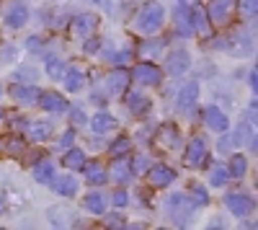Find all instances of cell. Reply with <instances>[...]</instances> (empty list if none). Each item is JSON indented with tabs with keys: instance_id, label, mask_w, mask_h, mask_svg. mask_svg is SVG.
<instances>
[{
	"instance_id": "1",
	"label": "cell",
	"mask_w": 258,
	"mask_h": 230,
	"mask_svg": "<svg viewBox=\"0 0 258 230\" xmlns=\"http://www.w3.org/2000/svg\"><path fill=\"white\" fill-rule=\"evenodd\" d=\"M165 24V8L160 3H155V0H150V3H145L137 13V21H135V26L140 34H147V36H153L160 31V26Z\"/></svg>"
},
{
	"instance_id": "2",
	"label": "cell",
	"mask_w": 258,
	"mask_h": 230,
	"mask_svg": "<svg viewBox=\"0 0 258 230\" xmlns=\"http://www.w3.org/2000/svg\"><path fill=\"white\" fill-rule=\"evenodd\" d=\"M165 212L173 222L186 225L194 217V212H197V204H194V199L188 194H173V197L165 199Z\"/></svg>"
},
{
	"instance_id": "3",
	"label": "cell",
	"mask_w": 258,
	"mask_h": 230,
	"mask_svg": "<svg viewBox=\"0 0 258 230\" xmlns=\"http://www.w3.org/2000/svg\"><path fill=\"white\" fill-rule=\"evenodd\" d=\"M235 3H238V0H209L207 16L212 21V26H217V29L230 26V21L235 16Z\"/></svg>"
},
{
	"instance_id": "4",
	"label": "cell",
	"mask_w": 258,
	"mask_h": 230,
	"mask_svg": "<svg viewBox=\"0 0 258 230\" xmlns=\"http://www.w3.org/2000/svg\"><path fill=\"white\" fill-rule=\"evenodd\" d=\"M209 158V150H207V140L202 135L191 137V142L186 145V153H183V163L188 168H202Z\"/></svg>"
},
{
	"instance_id": "5",
	"label": "cell",
	"mask_w": 258,
	"mask_h": 230,
	"mask_svg": "<svg viewBox=\"0 0 258 230\" xmlns=\"http://www.w3.org/2000/svg\"><path fill=\"white\" fill-rule=\"evenodd\" d=\"M137 83H142V86H150V88H155L163 83V70L158 65H153V62H137L135 70L129 73Z\"/></svg>"
},
{
	"instance_id": "6",
	"label": "cell",
	"mask_w": 258,
	"mask_h": 230,
	"mask_svg": "<svg viewBox=\"0 0 258 230\" xmlns=\"http://www.w3.org/2000/svg\"><path fill=\"white\" fill-rule=\"evenodd\" d=\"M70 31H73L78 39L96 36V31H98V16H96V13H80V16H75L73 24H70Z\"/></svg>"
},
{
	"instance_id": "7",
	"label": "cell",
	"mask_w": 258,
	"mask_h": 230,
	"mask_svg": "<svg viewBox=\"0 0 258 230\" xmlns=\"http://www.w3.org/2000/svg\"><path fill=\"white\" fill-rule=\"evenodd\" d=\"M145 174H147V181H150L153 189H165V186H170V184L176 181V171L168 168V165H163V163L150 165Z\"/></svg>"
},
{
	"instance_id": "8",
	"label": "cell",
	"mask_w": 258,
	"mask_h": 230,
	"mask_svg": "<svg viewBox=\"0 0 258 230\" xmlns=\"http://www.w3.org/2000/svg\"><path fill=\"white\" fill-rule=\"evenodd\" d=\"M225 204H227V210H230L235 217H248V215L253 212V207H255L253 197H250V194H240V192L227 194V197H225Z\"/></svg>"
},
{
	"instance_id": "9",
	"label": "cell",
	"mask_w": 258,
	"mask_h": 230,
	"mask_svg": "<svg viewBox=\"0 0 258 230\" xmlns=\"http://www.w3.org/2000/svg\"><path fill=\"white\" fill-rule=\"evenodd\" d=\"M191 68V54L186 52V49H176V52H170L168 57H165V73L168 75H173V78H178V75H183L186 70Z\"/></svg>"
},
{
	"instance_id": "10",
	"label": "cell",
	"mask_w": 258,
	"mask_h": 230,
	"mask_svg": "<svg viewBox=\"0 0 258 230\" xmlns=\"http://www.w3.org/2000/svg\"><path fill=\"white\" fill-rule=\"evenodd\" d=\"M225 47L230 49L232 57H250V52H253V36L245 34V31H238V34H232L225 41Z\"/></svg>"
},
{
	"instance_id": "11",
	"label": "cell",
	"mask_w": 258,
	"mask_h": 230,
	"mask_svg": "<svg viewBox=\"0 0 258 230\" xmlns=\"http://www.w3.org/2000/svg\"><path fill=\"white\" fill-rule=\"evenodd\" d=\"M129 80H132V75H129V70L119 68L114 73L106 75V91H109L111 96H124L129 91Z\"/></svg>"
},
{
	"instance_id": "12",
	"label": "cell",
	"mask_w": 258,
	"mask_h": 230,
	"mask_svg": "<svg viewBox=\"0 0 258 230\" xmlns=\"http://www.w3.org/2000/svg\"><path fill=\"white\" fill-rule=\"evenodd\" d=\"M39 96H41V91L36 86H31V83H18V86L11 88V98L16 103H21V106H34Z\"/></svg>"
},
{
	"instance_id": "13",
	"label": "cell",
	"mask_w": 258,
	"mask_h": 230,
	"mask_svg": "<svg viewBox=\"0 0 258 230\" xmlns=\"http://www.w3.org/2000/svg\"><path fill=\"white\" fill-rule=\"evenodd\" d=\"M204 122H207V127L212 132L225 135L230 130V119H227V114L220 106H204Z\"/></svg>"
},
{
	"instance_id": "14",
	"label": "cell",
	"mask_w": 258,
	"mask_h": 230,
	"mask_svg": "<svg viewBox=\"0 0 258 230\" xmlns=\"http://www.w3.org/2000/svg\"><path fill=\"white\" fill-rule=\"evenodd\" d=\"M36 103H39V106L44 109V111H52V114H62V111H68V109H70L68 98H64L62 93H57V91H47V93H41Z\"/></svg>"
},
{
	"instance_id": "15",
	"label": "cell",
	"mask_w": 258,
	"mask_h": 230,
	"mask_svg": "<svg viewBox=\"0 0 258 230\" xmlns=\"http://www.w3.org/2000/svg\"><path fill=\"white\" fill-rule=\"evenodd\" d=\"M109 179L111 181H116V184H129L135 179V174H132V163H129V158L126 155H119V158H114V163H111V171H109Z\"/></svg>"
},
{
	"instance_id": "16",
	"label": "cell",
	"mask_w": 258,
	"mask_h": 230,
	"mask_svg": "<svg viewBox=\"0 0 258 230\" xmlns=\"http://www.w3.org/2000/svg\"><path fill=\"white\" fill-rule=\"evenodd\" d=\"M197 98H199V83H186V86L181 88V93H178V111H183V114H191L194 111V106H197Z\"/></svg>"
},
{
	"instance_id": "17",
	"label": "cell",
	"mask_w": 258,
	"mask_h": 230,
	"mask_svg": "<svg viewBox=\"0 0 258 230\" xmlns=\"http://www.w3.org/2000/svg\"><path fill=\"white\" fill-rule=\"evenodd\" d=\"M29 21V6L24 3V0H16V3H11L8 13H6V24L11 29H21Z\"/></svg>"
},
{
	"instance_id": "18",
	"label": "cell",
	"mask_w": 258,
	"mask_h": 230,
	"mask_svg": "<svg viewBox=\"0 0 258 230\" xmlns=\"http://www.w3.org/2000/svg\"><path fill=\"white\" fill-rule=\"evenodd\" d=\"M191 26H194V34H199L202 39H209L212 36V21L207 16V8H194L191 11Z\"/></svg>"
},
{
	"instance_id": "19",
	"label": "cell",
	"mask_w": 258,
	"mask_h": 230,
	"mask_svg": "<svg viewBox=\"0 0 258 230\" xmlns=\"http://www.w3.org/2000/svg\"><path fill=\"white\" fill-rule=\"evenodd\" d=\"M24 132L34 142H47L52 137V124L49 122H24Z\"/></svg>"
},
{
	"instance_id": "20",
	"label": "cell",
	"mask_w": 258,
	"mask_h": 230,
	"mask_svg": "<svg viewBox=\"0 0 258 230\" xmlns=\"http://www.w3.org/2000/svg\"><path fill=\"white\" fill-rule=\"evenodd\" d=\"M83 174H85V181L88 184H93V186H101V184H106L109 181V171L103 168V165L98 163V160H93V163H88L85 160V165L80 168Z\"/></svg>"
},
{
	"instance_id": "21",
	"label": "cell",
	"mask_w": 258,
	"mask_h": 230,
	"mask_svg": "<svg viewBox=\"0 0 258 230\" xmlns=\"http://www.w3.org/2000/svg\"><path fill=\"white\" fill-rule=\"evenodd\" d=\"M126 106H129V111H132L135 117H147L150 109H153V103H150V98L145 93L135 91V93H126Z\"/></svg>"
},
{
	"instance_id": "22",
	"label": "cell",
	"mask_w": 258,
	"mask_h": 230,
	"mask_svg": "<svg viewBox=\"0 0 258 230\" xmlns=\"http://www.w3.org/2000/svg\"><path fill=\"white\" fill-rule=\"evenodd\" d=\"M119 127V122H116V117H111L109 111H98L93 119H91V130L96 132V135H106V132H114Z\"/></svg>"
},
{
	"instance_id": "23",
	"label": "cell",
	"mask_w": 258,
	"mask_h": 230,
	"mask_svg": "<svg viewBox=\"0 0 258 230\" xmlns=\"http://www.w3.org/2000/svg\"><path fill=\"white\" fill-rule=\"evenodd\" d=\"M83 204H85V210H88L91 215H103L106 210H109V197L98 189V192H91L88 197H85Z\"/></svg>"
},
{
	"instance_id": "24",
	"label": "cell",
	"mask_w": 258,
	"mask_h": 230,
	"mask_svg": "<svg viewBox=\"0 0 258 230\" xmlns=\"http://www.w3.org/2000/svg\"><path fill=\"white\" fill-rule=\"evenodd\" d=\"M176 26H178V34L183 39L194 36V26H191V11L183 6V0H181V6L176 8Z\"/></svg>"
},
{
	"instance_id": "25",
	"label": "cell",
	"mask_w": 258,
	"mask_h": 230,
	"mask_svg": "<svg viewBox=\"0 0 258 230\" xmlns=\"http://www.w3.org/2000/svg\"><path fill=\"white\" fill-rule=\"evenodd\" d=\"M62 78H64V86H68L70 93H78V91L85 88V75H83V70H78V68H64Z\"/></svg>"
},
{
	"instance_id": "26",
	"label": "cell",
	"mask_w": 258,
	"mask_h": 230,
	"mask_svg": "<svg viewBox=\"0 0 258 230\" xmlns=\"http://www.w3.org/2000/svg\"><path fill=\"white\" fill-rule=\"evenodd\" d=\"M52 189L62 197H75L78 194V179L75 176H59L57 181H49Z\"/></svg>"
},
{
	"instance_id": "27",
	"label": "cell",
	"mask_w": 258,
	"mask_h": 230,
	"mask_svg": "<svg viewBox=\"0 0 258 230\" xmlns=\"http://www.w3.org/2000/svg\"><path fill=\"white\" fill-rule=\"evenodd\" d=\"M158 137H160V142L165 145V148H178V142H181V132H178L176 124H160Z\"/></svg>"
},
{
	"instance_id": "28",
	"label": "cell",
	"mask_w": 258,
	"mask_h": 230,
	"mask_svg": "<svg viewBox=\"0 0 258 230\" xmlns=\"http://www.w3.org/2000/svg\"><path fill=\"white\" fill-rule=\"evenodd\" d=\"M62 165L68 171H80L85 165V153L80 148H68V153H64V158H62Z\"/></svg>"
},
{
	"instance_id": "29",
	"label": "cell",
	"mask_w": 258,
	"mask_h": 230,
	"mask_svg": "<svg viewBox=\"0 0 258 230\" xmlns=\"http://www.w3.org/2000/svg\"><path fill=\"white\" fill-rule=\"evenodd\" d=\"M227 171H230V179H243L248 174V158L243 153H235L230 155V165H227Z\"/></svg>"
},
{
	"instance_id": "30",
	"label": "cell",
	"mask_w": 258,
	"mask_h": 230,
	"mask_svg": "<svg viewBox=\"0 0 258 230\" xmlns=\"http://www.w3.org/2000/svg\"><path fill=\"white\" fill-rule=\"evenodd\" d=\"M26 150V142L21 137H6L3 142H0V153H6L8 158H16Z\"/></svg>"
},
{
	"instance_id": "31",
	"label": "cell",
	"mask_w": 258,
	"mask_h": 230,
	"mask_svg": "<svg viewBox=\"0 0 258 230\" xmlns=\"http://www.w3.org/2000/svg\"><path fill=\"white\" fill-rule=\"evenodd\" d=\"M34 179H36V184H49V181L54 179V165H52L49 160L36 163V165H34Z\"/></svg>"
},
{
	"instance_id": "32",
	"label": "cell",
	"mask_w": 258,
	"mask_h": 230,
	"mask_svg": "<svg viewBox=\"0 0 258 230\" xmlns=\"http://www.w3.org/2000/svg\"><path fill=\"white\" fill-rule=\"evenodd\" d=\"M230 181V171L225 168L222 163H217V165H212V171H209V184L212 186H225Z\"/></svg>"
},
{
	"instance_id": "33",
	"label": "cell",
	"mask_w": 258,
	"mask_h": 230,
	"mask_svg": "<svg viewBox=\"0 0 258 230\" xmlns=\"http://www.w3.org/2000/svg\"><path fill=\"white\" fill-rule=\"evenodd\" d=\"M129 150H132V142H129V137H119L109 145V153L111 158H119V155H126Z\"/></svg>"
},
{
	"instance_id": "34",
	"label": "cell",
	"mask_w": 258,
	"mask_h": 230,
	"mask_svg": "<svg viewBox=\"0 0 258 230\" xmlns=\"http://www.w3.org/2000/svg\"><path fill=\"white\" fill-rule=\"evenodd\" d=\"M235 8H238V13H240L243 18H255V13H258V0H238V3H235Z\"/></svg>"
},
{
	"instance_id": "35",
	"label": "cell",
	"mask_w": 258,
	"mask_h": 230,
	"mask_svg": "<svg viewBox=\"0 0 258 230\" xmlns=\"http://www.w3.org/2000/svg\"><path fill=\"white\" fill-rule=\"evenodd\" d=\"M191 197H194V204L197 207H207L209 204V194H207V189L202 184H194L191 186Z\"/></svg>"
},
{
	"instance_id": "36",
	"label": "cell",
	"mask_w": 258,
	"mask_h": 230,
	"mask_svg": "<svg viewBox=\"0 0 258 230\" xmlns=\"http://www.w3.org/2000/svg\"><path fill=\"white\" fill-rule=\"evenodd\" d=\"M62 73H64V62L59 57H49L47 60V75L57 80V78H62Z\"/></svg>"
},
{
	"instance_id": "37",
	"label": "cell",
	"mask_w": 258,
	"mask_h": 230,
	"mask_svg": "<svg viewBox=\"0 0 258 230\" xmlns=\"http://www.w3.org/2000/svg\"><path fill=\"white\" fill-rule=\"evenodd\" d=\"M34 78H36V70L29 68V65H21V68L13 70V80H18V83H31Z\"/></svg>"
},
{
	"instance_id": "38",
	"label": "cell",
	"mask_w": 258,
	"mask_h": 230,
	"mask_svg": "<svg viewBox=\"0 0 258 230\" xmlns=\"http://www.w3.org/2000/svg\"><path fill=\"white\" fill-rule=\"evenodd\" d=\"M132 163V174H145L150 168V158L147 155H137L135 160H129Z\"/></svg>"
},
{
	"instance_id": "39",
	"label": "cell",
	"mask_w": 258,
	"mask_h": 230,
	"mask_svg": "<svg viewBox=\"0 0 258 230\" xmlns=\"http://www.w3.org/2000/svg\"><path fill=\"white\" fill-rule=\"evenodd\" d=\"M70 122L75 124V127H83V124H88V119H85V111L83 109H70Z\"/></svg>"
},
{
	"instance_id": "40",
	"label": "cell",
	"mask_w": 258,
	"mask_h": 230,
	"mask_svg": "<svg viewBox=\"0 0 258 230\" xmlns=\"http://www.w3.org/2000/svg\"><path fill=\"white\" fill-rule=\"evenodd\" d=\"M111 202H114V207H126L129 204V194L124 189H116L114 197H111Z\"/></svg>"
},
{
	"instance_id": "41",
	"label": "cell",
	"mask_w": 258,
	"mask_h": 230,
	"mask_svg": "<svg viewBox=\"0 0 258 230\" xmlns=\"http://www.w3.org/2000/svg\"><path fill=\"white\" fill-rule=\"evenodd\" d=\"M103 225H106V227H124L126 222H124V217H121V215H109V217L103 220Z\"/></svg>"
},
{
	"instance_id": "42",
	"label": "cell",
	"mask_w": 258,
	"mask_h": 230,
	"mask_svg": "<svg viewBox=\"0 0 258 230\" xmlns=\"http://www.w3.org/2000/svg\"><path fill=\"white\" fill-rule=\"evenodd\" d=\"M73 140H75V130H68V132L62 135V140H59V148H62V150H68L70 145H73Z\"/></svg>"
},
{
	"instance_id": "43",
	"label": "cell",
	"mask_w": 258,
	"mask_h": 230,
	"mask_svg": "<svg viewBox=\"0 0 258 230\" xmlns=\"http://www.w3.org/2000/svg\"><path fill=\"white\" fill-rule=\"evenodd\" d=\"M165 47V41H153V44H142V52H155V49H163Z\"/></svg>"
},
{
	"instance_id": "44",
	"label": "cell",
	"mask_w": 258,
	"mask_h": 230,
	"mask_svg": "<svg viewBox=\"0 0 258 230\" xmlns=\"http://www.w3.org/2000/svg\"><path fill=\"white\" fill-rule=\"evenodd\" d=\"M96 49H98V41H96L93 36H88V39H85V52L91 54V52H96Z\"/></svg>"
},
{
	"instance_id": "45",
	"label": "cell",
	"mask_w": 258,
	"mask_h": 230,
	"mask_svg": "<svg viewBox=\"0 0 258 230\" xmlns=\"http://www.w3.org/2000/svg\"><path fill=\"white\" fill-rule=\"evenodd\" d=\"M26 47H29V49H39V47H41V39H39V36H31V39L26 41Z\"/></svg>"
},
{
	"instance_id": "46",
	"label": "cell",
	"mask_w": 258,
	"mask_h": 230,
	"mask_svg": "<svg viewBox=\"0 0 258 230\" xmlns=\"http://www.w3.org/2000/svg\"><path fill=\"white\" fill-rule=\"evenodd\" d=\"M255 75H258L255 70H250V73H248V83H250V88H253V91H255V86H258V78H255Z\"/></svg>"
},
{
	"instance_id": "47",
	"label": "cell",
	"mask_w": 258,
	"mask_h": 230,
	"mask_svg": "<svg viewBox=\"0 0 258 230\" xmlns=\"http://www.w3.org/2000/svg\"><path fill=\"white\" fill-rule=\"evenodd\" d=\"M3 212H6V197L0 194V215H3Z\"/></svg>"
},
{
	"instance_id": "48",
	"label": "cell",
	"mask_w": 258,
	"mask_h": 230,
	"mask_svg": "<svg viewBox=\"0 0 258 230\" xmlns=\"http://www.w3.org/2000/svg\"><path fill=\"white\" fill-rule=\"evenodd\" d=\"M93 3H98V6H109V0H93Z\"/></svg>"
},
{
	"instance_id": "49",
	"label": "cell",
	"mask_w": 258,
	"mask_h": 230,
	"mask_svg": "<svg viewBox=\"0 0 258 230\" xmlns=\"http://www.w3.org/2000/svg\"><path fill=\"white\" fill-rule=\"evenodd\" d=\"M0 122H3V106H0Z\"/></svg>"
}]
</instances>
